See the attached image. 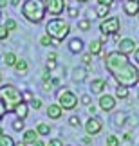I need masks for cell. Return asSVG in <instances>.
Masks as SVG:
<instances>
[{
    "label": "cell",
    "mask_w": 139,
    "mask_h": 146,
    "mask_svg": "<svg viewBox=\"0 0 139 146\" xmlns=\"http://www.w3.org/2000/svg\"><path fill=\"white\" fill-rule=\"evenodd\" d=\"M105 69H107L112 78L118 81V85H123V87H134L137 83V72L139 69L130 63L128 56L121 54L119 50H110V52L105 54Z\"/></svg>",
    "instance_id": "cell-1"
},
{
    "label": "cell",
    "mask_w": 139,
    "mask_h": 146,
    "mask_svg": "<svg viewBox=\"0 0 139 146\" xmlns=\"http://www.w3.org/2000/svg\"><path fill=\"white\" fill-rule=\"evenodd\" d=\"M45 2L43 0H25L22 4V16L31 24H42L45 18Z\"/></svg>",
    "instance_id": "cell-2"
},
{
    "label": "cell",
    "mask_w": 139,
    "mask_h": 146,
    "mask_svg": "<svg viewBox=\"0 0 139 146\" xmlns=\"http://www.w3.org/2000/svg\"><path fill=\"white\" fill-rule=\"evenodd\" d=\"M0 101L4 103L5 110L9 114V112H15V108L24 101V96H22V92L15 85L5 83V85H0Z\"/></svg>",
    "instance_id": "cell-3"
},
{
    "label": "cell",
    "mask_w": 139,
    "mask_h": 146,
    "mask_svg": "<svg viewBox=\"0 0 139 146\" xmlns=\"http://www.w3.org/2000/svg\"><path fill=\"white\" fill-rule=\"evenodd\" d=\"M70 33V25L67 20L60 18V16H54L45 24V35H49L53 40H58V42H63L65 38L69 36Z\"/></svg>",
    "instance_id": "cell-4"
},
{
    "label": "cell",
    "mask_w": 139,
    "mask_h": 146,
    "mask_svg": "<svg viewBox=\"0 0 139 146\" xmlns=\"http://www.w3.org/2000/svg\"><path fill=\"white\" fill-rule=\"evenodd\" d=\"M56 99H58V105L62 106L63 110H74L78 106V96L72 90H69V88L62 87L56 94Z\"/></svg>",
    "instance_id": "cell-5"
},
{
    "label": "cell",
    "mask_w": 139,
    "mask_h": 146,
    "mask_svg": "<svg viewBox=\"0 0 139 146\" xmlns=\"http://www.w3.org/2000/svg\"><path fill=\"white\" fill-rule=\"evenodd\" d=\"M119 27H121V20L118 16H107V18L101 20V24H99V31H101V35H118L119 33Z\"/></svg>",
    "instance_id": "cell-6"
},
{
    "label": "cell",
    "mask_w": 139,
    "mask_h": 146,
    "mask_svg": "<svg viewBox=\"0 0 139 146\" xmlns=\"http://www.w3.org/2000/svg\"><path fill=\"white\" fill-rule=\"evenodd\" d=\"M45 2V11L51 16H60L67 9V2L65 0H43Z\"/></svg>",
    "instance_id": "cell-7"
},
{
    "label": "cell",
    "mask_w": 139,
    "mask_h": 146,
    "mask_svg": "<svg viewBox=\"0 0 139 146\" xmlns=\"http://www.w3.org/2000/svg\"><path fill=\"white\" fill-rule=\"evenodd\" d=\"M103 130V121L99 119V117H96V115H90L87 119V123H85V133L87 135H98L99 132Z\"/></svg>",
    "instance_id": "cell-8"
},
{
    "label": "cell",
    "mask_w": 139,
    "mask_h": 146,
    "mask_svg": "<svg viewBox=\"0 0 139 146\" xmlns=\"http://www.w3.org/2000/svg\"><path fill=\"white\" fill-rule=\"evenodd\" d=\"M136 42L132 40V38H121L119 43H118V50L121 54H125V56H130V54H134L136 52Z\"/></svg>",
    "instance_id": "cell-9"
},
{
    "label": "cell",
    "mask_w": 139,
    "mask_h": 146,
    "mask_svg": "<svg viewBox=\"0 0 139 146\" xmlns=\"http://www.w3.org/2000/svg\"><path fill=\"white\" fill-rule=\"evenodd\" d=\"M98 103L103 112H112L116 108V96H112V94H101Z\"/></svg>",
    "instance_id": "cell-10"
},
{
    "label": "cell",
    "mask_w": 139,
    "mask_h": 146,
    "mask_svg": "<svg viewBox=\"0 0 139 146\" xmlns=\"http://www.w3.org/2000/svg\"><path fill=\"white\" fill-rule=\"evenodd\" d=\"M38 139H40V135H38V132L35 128H25V130L22 132V141L25 144H35Z\"/></svg>",
    "instance_id": "cell-11"
},
{
    "label": "cell",
    "mask_w": 139,
    "mask_h": 146,
    "mask_svg": "<svg viewBox=\"0 0 139 146\" xmlns=\"http://www.w3.org/2000/svg\"><path fill=\"white\" fill-rule=\"evenodd\" d=\"M62 115H63V108H62L58 103H51V105L47 106V117H49V119L58 121Z\"/></svg>",
    "instance_id": "cell-12"
},
{
    "label": "cell",
    "mask_w": 139,
    "mask_h": 146,
    "mask_svg": "<svg viewBox=\"0 0 139 146\" xmlns=\"http://www.w3.org/2000/svg\"><path fill=\"white\" fill-rule=\"evenodd\" d=\"M123 11H125V15H128V16H137V13H139V2L125 0V2H123Z\"/></svg>",
    "instance_id": "cell-13"
},
{
    "label": "cell",
    "mask_w": 139,
    "mask_h": 146,
    "mask_svg": "<svg viewBox=\"0 0 139 146\" xmlns=\"http://www.w3.org/2000/svg\"><path fill=\"white\" fill-rule=\"evenodd\" d=\"M105 88H107V81H105L103 78H96V80H92V83H90L92 94H99V96H101Z\"/></svg>",
    "instance_id": "cell-14"
},
{
    "label": "cell",
    "mask_w": 139,
    "mask_h": 146,
    "mask_svg": "<svg viewBox=\"0 0 139 146\" xmlns=\"http://www.w3.org/2000/svg\"><path fill=\"white\" fill-rule=\"evenodd\" d=\"M72 81L74 83H83L87 80V69H83V67H74L72 69Z\"/></svg>",
    "instance_id": "cell-15"
},
{
    "label": "cell",
    "mask_w": 139,
    "mask_h": 146,
    "mask_svg": "<svg viewBox=\"0 0 139 146\" xmlns=\"http://www.w3.org/2000/svg\"><path fill=\"white\" fill-rule=\"evenodd\" d=\"M15 114L18 119H27V115H29V103H25V101H22V103L15 108Z\"/></svg>",
    "instance_id": "cell-16"
},
{
    "label": "cell",
    "mask_w": 139,
    "mask_h": 146,
    "mask_svg": "<svg viewBox=\"0 0 139 146\" xmlns=\"http://www.w3.org/2000/svg\"><path fill=\"white\" fill-rule=\"evenodd\" d=\"M88 52H90L92 56H99L103 52V43L99 40H92L90 43H88Z\"/></svg>",
    "instance_id": "cell-17"
},
{
    "label": "cell",
    "mask_w": 139,
    "mask_h": 146,
    "mask_svg": "<svg viewBox=\"0 0 139 146\" xmlns=\"http://www.w3.org/2000/svg\"><path fill=\"white\" fill-rule=\"evenodd\" d=\"M81 49H83V40H80V38H72V40L69 42V50L72 54L81 52Z\"/></svg>",
    "instance_id": "cell-18"
},
{
    "label": "cell",
    "mask_w": 139,
    "mask_h": 146,
    "mask_svg": "<svg viewBox=\"0 0 139 146\" xmlns=\"http://www.w3.org/2000/svg\"><path fill=\"white\" fill-rule=\"evenodd\" d=\"M16 61H18V56H16L15 52H11V50H9V52L4 54V65L5 67H15Z\"/></svg>",
    "instance_id": "cell-19"
},
{
    "label": "cell",
    "mask_w": 139,
    "mask_h": 146,
    "mask_svg": "<svg viewBox=\"0 0 139 146\" xmlns=\"http://www.w3.org/2000/svg\"><path fill=\"white\" fill-rule=\"evenodd\" d=\"M96 16L98 18H107L108 16V13H110V5H103V4H98L96 5Z\"/></svg>",
    "instance_id": "cell-20"
},
{
    "label": "cell",
    "mask_w": 139,
    "mask_h": 146,
    "mask_svg": "<svg viewBox=\"0 0 139 146\" xmlns=\"http://www.w3.org/2000/svg\"><path fill=\"white\" fill-rule=\"evenodd\" d=\"M15 70L18 72V74H27V70H29V63H27L25 60H18L16 61V65H15Z\"/></svg>",
    "instance_id": "cell-21"
},
{
    "label": "cell",
    "mask_w": 139,
    "mask_h": 146,
    "mask_svg": "<svg viewBox=\"0 0 139 146\" xmlns=\"http://www.w3.org/2000/svg\"><path fill=\"white\" fill-rule=\"evenodd\" d=\"M35 130L38 132V135H49V133H51V126H49L47 123H38Z\"/></svg>",
    "instance_id": "cell-22"
},
{
    "label": "cell",
    "mask_w": 139,
    "mask_h": 146,
    "mask_svg": "<svg viewBox=\"0 0 139 146\" xmlns=\"http://www.w3.org/2000/svg\"><path fill=\"white\" fill-rule=\"evenodd\" d=\"M126 98H128V87L118 85V88H116V99H126Z\"/></svg>",
    "instance_id": "cell-23"
},
{
    "label": "cell",
    "mask_w": 139,
    "mask_h": 146,
    "mask_svg": "<svg viewBox=\"0 0 139 146\" xmlns=\"http://www.w3.org/2000/svg\"><path fill=\"white\" fill-rule=\"evenodd\" d=\"M11 126H13V130H15V132H24V130H25L24 119H18V117H16V119L11 123Z\"/></svg>",
    "instance_id": "cell-24"
},
{
    "label": "cell",
    "mask_w": 139,
    "mask_h": 146,
    "mask_svg": "<svg viewBox=\"0 0 139 146\" xmlns=\"http://www.w3.org/2000/svg\"><path fill=\"white\" fill-rule=\"evenodd\" d=\"M0 146H16V144H15V141H13V137H11V135L2 133V135H0Z\"/></svg>",
    "instance_id": "cell-25"
},
{
    "label": "cell",
    "mask_w": 139,
    "mask_h": 146,
    "mask_svg": "<svg viewBox=\"0 0 139 146\" xmlns=\"http://www.w3.org/2000/svg\"><path fill=\"white\" fill-rule=\"evenodd\" d=\"M105 144H107V146H119L121 141H119V137H118V135L110 133V135H107V141H105Z\"/></svg>",
    "instance_id": "cell-26"
},
{
    "label": "cell",
    "mask_w": 139,
    "mask_h": 146,
    "mask_svg": "<svg viewBox=\"0 0 139 146\" xmlns=\"http://www.w3.org/2000/svg\"><path fill=\"white\" fill-rule=\"evenodd\" d=\"M90 20H88V18H83V20H78V29H80V31H88V29H90Z\"/></svg>",
    "instance_id": "cell-27"
},
{
    "label": "cell",
    "mask_w": 139,
    "mask_h": 146,
    "mask_svg": "<svg viewBox=\"0 0 139 146\" xmlns=\"http://www.w3.org/2000/svg\"><path fill=\"white\" fill-rule=\"evenodd\" d=\"M4 25H5V29H7L9 33H11V31H16V29H18V24H16V20H15V18H7Z\"/></svg>",
    "instance_id": "cell-28"
},
{
    "label": "cell",
    "mask_w": 139,
    "mask_h": 146,
    "mask_svg": "<svg viewBox=\"0 0 139 146\" xmlns=\"http://www.w3.org/2000/svg\"><path fill=\"white\" fill-rule=\"evenodd\" d=\"M81 61L87 65V69H90V67H92V54H90V52L83 54V56H81Z\"/></svg>",
    "instance_id": "cell-29"
},
{
    "label": "cell",
    "mask_w": 139,
    "mask_h": 146,
    "mask_svg": "<svg viewBox=\"0 0 139 146\" xmlns=\"http://www.w3.org/2000/svg\"><path fill=\"white\" fill-rule=\"evenodd\" d=\"M53 43V38L49 36V35H43V36H40V45H43V47H49Z\"/></svg>",
    "instance_id": "cell-30"
},
{
    "label": "cell",
    "mask_w": 139,
    "mask_h": 146,
    "mask_svg": "<svg viewBox=\"0 0 139 146\" xmlns=\"http://www.w3.org/2000/svg\"><path fill=\"white\" fill-rule=\"evenodd\" d=\"M125 123V114H121V112H118V114L114 115V125H118V126H121Z\"/></svg>",
    "instance_id": "cell-31"
},
{
    "label": "cell",
    "mask_w": 139,
    "mask_h": 146,
    "mask_svg": "<svg viewBox=\"0 0 139 146\" xmlns=\"http://www.w3.org/2000/svg\"><path fill=\"white\" fill-rule=\"evenodd\" d=\"M7 36H9V31L5 29V25H4V24H0V42L7 40Z\"/></svg>",
    "instance_id": "cell-32"
},
{
    "label": "cell",
    "mask_w": 139,
    "mask_h": 146,
    "mask_svg": "<svg viewBox=\"0 0 139 146\" xmlns=\"http://www.w3.org/2000/svg\"><path fill=\"white\" fill-rule=\"evenodd\" d=\"M45 146H65L62 139L54 137V139H49V143H45Z\"/></svg>",
    "instance_id": "cell-33"
},
{
    "label": "cell",
    "mask_w": 139,
    "mask_h": 146,
    "mask_svg": "<svg viewBox=\"0 0 139 146\" xmlns=\"http://www.w3.org/2000/svg\"><path fill=\"white\" fill-rule=\"evenodd\" d=\"M29 106H31V108H35V110H40V108H42V99L35 98V99H33L31 103H29Z\"/></svg>",
    "instance_id": "cell-34"
},
{
    "label": "cell",
    "mask_w": 139,
    "mask_h": 146,
    "mask_svg": "<svg viewBox=\"0 0 139 146\" xmlns=\"http://www.w3.org/2000/svg\"><path fill=\"white\" fill-rule=\"evenodd\" d=\"M69 125H70V126H80V125H81L80 117H78V115H70V117H69Z\"/></svg>",
    "instance_id": "cell-35"
},
{
    "label": "cell",
    "mask_w": 139,
    "mask_h": 146,
    "mask_svg": "<svg viewBox=\"0 0 139 146\" xmlns=\"http://www.w3.org/2000/svg\"><path fill=\"white\" fill-rule=\"evenodd\" d=\"M22 96H24V101H25V103H31V101L35 99V96H33V92H31V90H25L24 94H22Z\"/></svg>",
    "instance_id": "cell-36"
},
{
    "label": "cell",
    "mask_w": 139,
    "mask_h": 146,
    "mask_svg": "<svg viewBox=\"0 0 139 146\" xmlns=\"http://www.w3.org/2000/svg\"><path fill=\"white\" fill-rule=\"evenodd\" d=\"M67 13H69V16L76 18V16L80 15V9H78V7H67Z\"/></svg>",
    "instance_id": "cell-37"
},
{
    "label": "cell",
    "mask_w": 139,
    "mask_h": 146,
    "mask_svg": "<svg viewBox=\"0 0 139 146\" xmlns=\"http://www.w3.org/2000/svg\"><path fill=\"white\" fill-rule=\"evenodd\" d=\"M80 101H81V103L85 105V106H88V105H92V103H90V96H88V94H83V96L80 98Z\"/></svg>",
    "instance_id": "cell-38"
},
{
    "label": "cell",
    "mask_w": 139,
    "mask_h": 146,
    "mask_svg": "<svg viewBox=\"0 0 139 146\" xmlns=\"http://www.w3.org/2000/svg\"><path fill=\"white\" fill-rule=\"evenodd\" d=\"M45 69H47V70H54V69H56V61H53V60H47V63H45Z\"/></svg>",
    "instance_id": "cell-39"
},
{
    "label": "cell",
    "mask_w": 139,
    "mask_h": 146,
    "mask_svg": "<svg viewBox=\"0 0 139 146\" xmlns=\"http://www.w3.org/2000/svg\"><path fill=\"white\" fill-rule=\"evenodd\" d=\"M53 87H54V85H53L51 81H43V85H42V88H43L45 92H51V90H53Z\"/></svg>",
    "instance_id": "cell-40"
},
{
    "label": "cell",
    "mask_w": 139,
    "mask_h": 146,
    "mask_svg": "<svg viewBox=\"0 0 139 146\" xmlns=\"http://www.w3.org/2000/svg\"><path fill=\"white\" fill-rule=\"evenodd\" d=\"M42 80H43V81H51V80H53L51 70H45V72H43V74H42Z\"/></svg>",
    "instance_id": "cell-41"
},
{
    "label": "cell",
    "mask_w": 139,
    "mask_h": 146,
    "mask_svg": "<svg viewBox=\"0 0 139 146\" xmlns=\"http://www.w3.org/2000/svg\"><path fill=\"white\" fill-rule=\"evenodd\" d=\"M5 114H7V110H5V106H4V103L0 101V121L5 117Z\"/></svg>",
    "instance_id": "cell-42"
},
{
    "label": "cell",
    "mask_w": 139,
    "mask_h": 146,
    "mask_svg": "<svg viewBox=\"0 0 139 146\" xmlns=\"http://www.w3.org/2000/svg\"><path fill=\"white\" fill-rule=\"evenodd\" d=\"M98 4H103V5H112L114 4V0H96Z\"/></svg>",
    "instance_id": "cell-43"
},
{
    "label": "cell",
    "mask_w": 139,
    "mask_h": 146,
    "mask_svg": "<svg viewBox=\"0 0 139 146\" xmlns=\"http://www.w3.org/2000/svg\"><path fill=\"white\" fill-rule=\"evenodd\" d=\"M56 58H58V54L54 52V50H53V52H49V54H47V60H53V61H56Z\"/></svg>",
    "instance_id": "cell-44"
},
{
    "label": "cell",
    "mask_w": 139,
    "mask_h": 146,
    "mask_svg": "<svg viewBox=\"0 0 139 146\" xmlns=\"http://www.w3.org/2000/svg\"><path fill=\"white\" fill-rule=\"evenodd\" d=\"M87 108H88V112H90V115H94V114H96V112H98V108H96V106H94V105H88Z\"/></svg>",
    "instance_id": "cell-45"
},
{
    "label": "cell",
    "mask_w": 139,
    "mask_h": 146,
    "mask_svg": "<svg viewBox=\"0 0 139 146\" xmlns=\"http://www.w3.org/2000/svg\"><path fill=\"white\" fill-rule=\"evenodd\" d=\"M134 60H136V63L139 65V45H137V49H136V52H134Z\"/></svg>",
    "instance_id": "cell-46"
},
{
    "label": "cell",
    "mask_w": 139,
    "mask_h": 146,
    "mask_svg": "<svg viewBox=\"0 0 139 146\" xmlns=\"http://www.w3.org/2000/svg\"><path fill=\"white\" fill-rule=\"evenodd\" d=\"M83 143H85V144H90V143H92V137H90V135L83 137Z\"/></svg>",
    "instance_id": "cell-47"
},
{
    "label": "cell",
    "mask_w": 139,
    "mask_h": 146,
    "mask_svg": "<svg viewBox=\"0 0 139 146\" xmlns=\"http://www.w3.org/2000/svg\"><path fill=\"white\" fill-rule=\"evenodd\" d=\"M99 42H101V43H105V42H108V36H107V35H101V38H99Z\"/></svg>",
    "instance_id": "cell-48"
},
{
    "label": "cell",
    "mask_w": 139,
    "mask_h": 146,
    "mask_svg": "<svg viewBox=\"0 0 139 146\" xmlns=\"http://www.w3.org/2000/svg\"><path fill=\"white\" fill-rule=\"evenodd\" d=\"M33 146H45V143H43V141H40V139H38V141H36L35 144H33Z\"/></svg>",
    "instance_id": "cell-49"
},
{
    "label": "cell",
    "mask_w": 139,
    "mask_h": 146,
    "mask_svg": "<svg viewBox=\"0 0 139 146\" xmlns=\"http://www.w3.org/2000/svg\"><path fill=\"white\" fill-rule=\"evenodd\" d=\"M51 83H53V85H60V80H58V78H53Z\"/></svg>",
    "instance_id": "cell-50"
},
{
    "label": "cell",
    "mask_w": 139,
    "mask_h": 146,
    "mask_svg": "<svg viewBox=\"0 0 139 146\" xmlns=\"http://www.w3.org/2000/svg\"><path fill=\"white\" fill-rule=\"evenodd\" d=\"M5 4H7V0H0V9L5 7Z\"/></svg>",
    "instance_id": "cell-51"
},
{
    "label": "cell",
    "mask_w": 139,
    "mask_h": 146,
    "mask_svg": "<svg viewBox=\"0 0 139 146\" xmlns=\"http://www.w3.org/2000/svg\"><path fill=\"white\" fill-rule=\"evenodd\" d=\"M11 4H13V5H16V7H18V5H20V0H11Z\"/></svg>",
    "instance_id": "cell-52"
},
{
    "label": "cell",
    "mask_w": 139,
    "mask_h": 146,
    "mask_svg": "<svg viewBox=\"0 0 139 146\" xmlns=\"http://www.w3.org/2000/svg\"><path fill=\"white\" fill-rule=\"evenodd\" d=\"M130 137H132L130 133H125V135H123V139H125V141H130Z\"/></svg>",
    "instance_id": "cell-53"
},
{
    "label": "cell",
    "mask_w": 139,
    "mask_h": 146,
    "mask_svg": "<svg viewBox=\"0 0 139 146\" xmlns=\"http://www.w3.org/2000/svg\"><path fill=\"white\" fill-rule=\"evenodd\" d=\"M76 2H78V4H87L88 0H76Z\"/></svg>",
    "instance_id": "cell-54"
},
{
    "label": "cell",
    "mask_w": 139,
    "mask_h": 146,
    "mask_svg": "<svg viewBox=\"0 0 139 146\" xmlns=\"http://www.w3.org/2000/svg\"><path fill=\"white\" fill-rule=\"evenodd\" d=\"M16 146H25V143H24V141H22V143H18V144H16Z\"/></svg>",
    "instance_id": "cell-55"
},
{
    "label": "cell",
    "mask_w": 139,
    "mask_h": 146,
    "mask_svg": "<svg viewBox=\"0 0 139 146\" xmlns=\"http://www.w3.org/2000/svg\"><path fill=\"white\" fill-rule=\"evenodd\" d=\"M2 133H4V130H2V126H0V135H2Z\"/></svg>",
    "instance_id": "cell-56"
},
{
    "label": "cell",
    "mask_w": 139,
    "mask_h": 146,
    "mask_svg": "<svg viewBox=\"0 0 139 146\" xmlns=\"http://www.w3.org/2000/svg\"><path fill=\"white\" fill-rule=\"evenodd\" d=\"M137 83H139V72H137Z\"/></svg>",
    "instance_id": "cell-57"
},
{
    "label": "cell",
    "mask_w": 139,
    "mask_h": 146,
    "mask_svg": "<svg viewBox=\"0 0 139 146\" xmlns=\"http://www.w3.org/2000/svg\"><path fill=\"white\" fill-rule=\"evenodd\" d=\"M0 81H2V72H0Z\"/></svg>",
    "instance_id": "cell-58"
},
{
    "label": "cell",
    "mask_w": 139,
    "mask_h": 146,
    "mask_svg": "<svg viewBox=\"0 0 139 146\" xmlns=\"http://www.w3.org/2000/svg\"><path fill=\"white\" fill-rule=\"evenodd\" d=\"M0 18H2V13H0Z\"/></svg>",
    "instance_id": "cell-59"
},
{
    "label": "cell",
    "mask_w": 139,
    "mask_h": 146,
    "mask_svg": "<svg viewBox=\"0 0 139 146\" xmlns=\"http://www.w3.org/2000/svg\"><path fill=\"white\" fill-rule=\"evenodd\" d=\"M134 2H139V0H134Z\"/></svg>",
    "instance_id": "cell-60"
},
{
    "label": "cell",
    "mask_w": 139,
    "mask_h": 146,
    "mask_svg": "<svg viewBox=\"0 0 139 146\" xmlns=\"http://www.w3.org/2000/svg\"><path fill=\"white\" fill-rule=\"evenodd\" d=\"M137 98H139V92H137Z\"/></svg>",
    "instance_id": "cell-61"
},
{
    "label": "cell",
    "mask_w": 139,
    "mask_h": 146,
    "mask_svg": "<svg viewBox=\"0 0 139 146\" xmlns=\"http://www.w3.org/2000/svg\"><path fill=\"white\" fill-rule=\"evenodd\" d=\"M137 18H139V13H137Z\"/></svg>",
    "instance_id": "cell-62"
}]
</instances>
